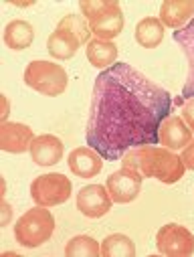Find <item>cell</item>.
I'll list each match as a JSON object with an SVG mask.
<instances>
[{
  "label": "cell",
  "instance_id": "obj_24",
  "mask_svg": "<svg viewBox=\"0 0 194 257\" xmlns=\"http://www.w3.org/2000/svg\"><path fill=\"white\" fill-rule=\"evenodd\" d=\"M182 162H184V166L186 168H190V170H194V140L182 150Z\"/></svg>",
  "mask_w": 194,
  "mask_h": 257
},
{
  "label": "cell",
  "instance_id": "obj_15",
  "mask_svg": "<svg viewBox=\"0 0 194 257\" xmlns=\"http://www.w3.org/2000/svg\"><path fill=\"white\" fill-rule=\"evenodd\" d=\"M194 19V0H166L160 7V21L170 29H184Z\"/></svg>",
  "mask_w": 194,
  "mask_h": 257
},
{
  "label": "cell",
  "instance_id": "obj_10",
  "mask_svg": "<svg viewBox=\"0 0 194 257\" xmlns=\"http://www.w3.org/2000/svg\"><path fill=\"white\" fill-rule=\"evenodd\" d=\"M172 37L180 45V49L184 51V55L188 59V77H186V83L182 87V93L174 99L176 105H184V101L194 99V19L184 29L176 31Z\"/></svg>",
  "mask_w": 194,
  "mask_h": 257
},
{
  "label": "cell",
  "instance_id": "obj_4",
  "mask_svg": "<svg viewBox=\"0 0 194 257\" xmlns=\"http://www.w3.org/2000/svg\"><path fill=\"white\" fill-rule=\"evenodd\" d=\"M55 217L49 207H35L27 211L15 225V239L23 247H41L53 237Z\"/></svg>",
  "mask_w": 194,
  "mask_h": 257
},
{
  "label": "cell",
  "instance_id": "obj_17",
  "mask_svg": "<svg viewBox=\"0 0 194 257\" xmlns=\"http://www.w3.org/2000/svg\"><path fill=\"white\" fill-rule=\"evenodd\" d=\"M87 59L95 69H109L111 65H115L117 59V47L111 41H101V39H91L87 43Z\"/></svg>",
  "mask_w": 194,
  "mask_h": 257
},
{
  "label": "cell",
  "instance_id": "obj_3",
  "mask_svg": "<svg viewBox=\"0 0 194 257\" xmlns=\"http://www.w3.org/2000/svg\"><path fill=\"white\" fill-rule=\"evenodd\" d=\"M81 13L95 39L111 41L123 31V15L115 0H81Z\"/></svg>",
  "mask_w": 194,
  "mask_h": 257
},
{
  "label": "cell",
  "instance_id": "obj_14",
  "mask_svg": "<svg viewBox=\"0 0 194 257\" xmlns=\"http://www.w3.org/2000/svg\"><path fill=\"white\" fill-rule=\"evenodd\" d=\"M29 152L33 162H37L39 166H55L63 158V142L57 136L43 134L33 140Z\"/></svg>",
  "mask_w": 194,
  "mask_h": 257
},
{
  "label": "cell",
  "instance_id": "obj_18",
  "mask_svg": "<svg viewBox=\"0 0 194 257\" xmlns=\"http://www.w3.org/2000/svg\"><path fill=\"white\" fill-rule=\"evenodd\" d=\"M35 41V29L27 21H13L5 29V43L13 51H25Z\"/></svg>",
  "mask_w": 194,
  "mask_h": 257
},
{
  "label": "cell",
  "instance_id": "obj_20",
  "mask_svg": "<svg viewBox=\"0 0 194 257\" xmlns=\"http://www.w3.org/2000/svg\"><path fill=\"white\" fill-rule=\"evenodd\" d=\"M101 255L103 257H134L136 245L127 235L115 233L101 241Z\"/></svg>",
  "mask_w": 194,
  "mask_h": 257
},
{
  "label": "cell",
  "instance_id": "obj_11",
  "mask_svg": "<svg viewBox=\"0 0 194 257\" xmlns=\"http://www.w3.org/2000/svg\"><path fill=\"white\" fill-rule=\"evenodd\" d=\"M35 136L33 130L25 123H13V121H3L0 123V150L11 152V154H23L31 150Z\"/></svg>",
  "mask_w": 194,
  "mask_h": 257
},
{
  "label": "cell",
  "instance_id": "obj_23",
  "mask_svg": "<svg viewBox=\"0 0 194 257\" xmlns=\"http://www.w3.org/2000/svg\"><path fill=\"white\" fill-rule=\"evenodd\" d=\"M182 119L186 121V125L190 127V130H194V99L184 101V105H182Z\"/></svg>",
  "mask_w": 194,
  "mask_h": 257
},
{
  "label": "cell",
  "instance_id": "obj_16",
  "mask_svg": "<svg viewBox=\"0 0 194 257\" xmlns=\"http://www.w3.org/2000/svg\"><path fill=\"white\" fill-rule=\"evenodd\" d=\"M79 47H81V41L63 27H57L55 33H51V37L47 39V51L55 59H71Z\"/></svg>",
  "mask_w": 194,
  "mask_h": 257
},
{
  "label": "cell",
  "instance_id": "obj_22",
  "mask_svg": "<svg viewBox=\"0 0 194 257\" xmlns=\"http://www.w3.org/2000/svg\"><path fill=\"white\" fill-rule=\"evenodd\" d=\"M57 27L67 29L71 35H75V37L81 41V45L89 43V37H91L89 23H87L83 17H79V15H67V17H63V19L59 21V25H57Z\"/></svg>",
  "mask_w": 194,
  "mask_h": 257
},
{
  "label": "cell",
  "instance_id": "obj_2",
  "mask_svg": "<svg viewBox=\"0 0 194 257\" xmlns=\"http://www.w3.org/2000/svg\"><path fill=\"white\" fill-rule=\"evenodd\" d=\"M123 168L138 170L146 178H156L164 184H174L184 176V162L168 148L160 146H138L123 154Z\"/></svg>",
  "mask_w": 194,
  "mask_h": 257
},
{
  "label": "cell",
  "instance_id": "obj_25",
  "mask_svg": "<svg viewBox=\"0 0 194 257\" xmlns=\"http://www.w3.org/2000/svg\"><path fill=\"white\" fill-rule=\"evenodd\" d=\"M3 213H5L3 225H7V223H9V219H11V207H9V203H7V201H3Z\"/></svg>",
  "mask_w": 194,
  "mask_h": 257
},
{
  "label": "cell",
  "instance_id": "obj_6",
  "mask_svg": "<svg viewBox=\"0 0 194 257\" xmlns=\"http://www.w3.org/2000/svg\"><path fill=\"white\" fill-rule=\"evenodd\" d=\"M71 190H73V184L67 176L59 172H49L33 180L31 197L39 207H57L71 197Z\"/></svg>",
  "mask_w": 194,
  "mask_h": 257
},
{
  "label": "cell",
  "instance_id": "obj_12",
  "mask_svg": "<svg viewBox=\"0 0 194 257\" xmlns=\"http://www.w3.org/2000/svg\"><path fill=\"white\" fill-rule=\"evenodd\" d=\"M160 142L168 150H184L192 142V130L182 117L168 115L160 125Z\"/></svg>",
  "mask_w": 194,
  "mask_h": 257
},
{
  "label": "cell",
  "instance_id": "obj_9",
  "mask_svg": "<svg viewBox=\"0 0 194 257\" xmlns=\"http://www.w3.org/2000/svg\"><path fill=\"white\" fill-rule=\"evenodd\" d=\"M111 203L113 201L109 197L107 186H101V184H87L77 195V209L81 211V215L89 219H99L107 215L111 209Z\"/></svg>",
  "mask_w": 194,
  "mask_h": 257
},
{
  "label": "cell",
  "instance_id": "obj_7",
  "mask_svg": "<svg viewBox=\"0 0 194 257\" xmlns=\"http://www.w3.org/2000/svg\"><path fill=\"white\" fill-rule=\"evenodd\" d=\"M156 247L168 257H188L194 253V235L182 225L168 223L158 231Z\"/></svg>",
  "mask_w": 194,
  "mask_h": 257
},
{
  "label": "cell",
  "instance_id": "obj_13",
  "mask_svg": "<svg viewBox=\"0 0 194 257\" xmlns=\"http://www.w3.org/2000/svg\"><path fill=\"white\" fill-rule=\"evenodd\" d=\"M103 158L101 154H97L93 148L89 146H81V148H75L69 158H67V164L71 168V172L75 176H81V178H93L101 172L103 168Z\"/></svg>",
  "mask_w": 194,
  "mask_h": 257
},
{
  "label": "cell",
  "instance_id": "obj_5",
  "mask_svg": "<svg viewBox=\"0 0 194 257\" xmlns=\"http://www.w3.org/2000/svg\"><path fill=\"white\" fill-rule=\"evenodd\" d=\"M25 83L27 87L43 95L57 97L65 93L69 85V77L65 67L57 65L53 61H31L25 69Z\"/></svg>",
  "mask_w": 194,
  "mask_h": 257
},
{
  "label": "cell",
  "instance_id": "obj_21",
  "mask_svg": "<svg viewBox=\"0 0 194 257\" xmlns=\"http://www.w3.org/2000/svg\"><path fill=\"white\" fill-rule=\"evenodd\" d=\"M65 255L67 257H97L101 255V245L89 235H77L67 243Z\"/></svg>",
  "mask_w": 194,
  "mask_h": 257
},
{
  "label": "cell",
  "instance_id": "obj_8",
  "mask_svg": "<svg viewBox=\"0 0 194 257\" xmlns=\"http://www.w3.org/2000/svg\"><path fill=\"white\" fill-rule=\"evenodd\" d=\"M142 180H144V176L138 170L121 166V170L111 172L107 176L105 186L109 190V197L113 203L125 205V203H132L138 199L140 190H142Z\"/></svg>",
  "mask_w": 194,
  "mask_h": 257
},
{
  "label": "cell",
  "instance_id": "obj_19",
  "mask_svg": "<svg viewBox=\"0 0 194 257\" xmlns=\"http://www.w3.org/2000/svg\"><path fill=\"white\" fill-rule=\"evenodd\" d=\"M164 39V25L160 19L156 17H148L144 21L138 23L136 27V41L144 47V49H154L162 43Z\"/></svg>",
  "mask_w": 194,
  "mask_h": 257
},
{
  "label": "cell",
  "instance_id": "obj_1",
  "mask_svg": "<svg viewBox=\"0 0 194 257\" xmlns=\"http://www.w3.org/2000/svg\"><path fill=\"white\" fill-rule=\"evenodd\" d=\"M172 111V95L127 63L97 75L85 142L113 162L138 146L160 144V125Z\"/></svg>",
  "mask_w": 194,
  "mask_h": 257
}]
</instances>
